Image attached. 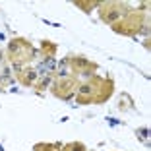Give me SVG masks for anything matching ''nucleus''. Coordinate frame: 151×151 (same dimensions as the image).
<instances>
[{
	"label": "nucleus",
	"mask_w": 151,
	"mask_h": 151,
	"mask_svg": "<svg viewBox=\"0 0 151 151\" xmlns=\"http://www.w3.org/2000/svg\"><path fill=\"white\" fill-rule=\"evenodd\" d=\"M39 76H41V74H37V72L33 70L31 66H23L22 70L16 72V78H18V81H19L22 85H25V87H31V85H35L37 80H39Z\"/></svg>",
	"instance_id": "7"
},
{
	"label": "nucleus",
	"mask_w": 151,
	"mask_h": 151,
	"mask_svg": "<svg viewBox=\"0 0 151 151\" xmlns=\"http://www.w3.org/2000/svg\"><path fill=\"white\" fill-rule=\"evenodd\" d=\"M33 151H62L60 143H37Z\"/></svg>",
	"instance_id": "9"
},
{
	"label": "nucleus",
	"mask_w": 151,
	"mask_h": 151,
	"mask_svg": "<svg viewBox=\"0 0 151 151\" xmlns=\"http://www.w3.org/2000/svg\"><path fill=\"white\" fill-rule=\"evenodd\" d=\"M56 50H58V47L52 43V41H41V54H43L47 60H52L54 56H56Z\"/></svg>",
	"instance_id": "8"
},
{
	"label": "nucleus",
	"mask_w": 151,
	"mask_h": 151,
	"mask_svg": "<svg viewBox=\"0 0 151 151\" xmlns=\"http://www.w3.org/2000/svg\"><path fill=\"white\" fill-rule=\"evenodd\" d=\"M68 66H70V72L72 76H95V72H97L99 64L93 62V60H89V58L85 56H76V54H72V56H68Z\"/></svg>",
	"instance_id": "6"
},
{
	"label": "nucleus",
	"mask_w": 151,
	"mask_h": 151,
	"mask_svg": "<svg viewBox=\"0 0 151 151\" xmlns=\"http://www.w3.org/2000/svg\"><path fill=\"white\" fill-rule=\"evenodd\" d=\"M112 31L118 33V35H126V37H134L139 31H147L145 14L138 12V10H130L120 22H116L112 25Z\"/></svg>",
	"instance_id": "2"
},
{
	"label": "nucleus",
	"mask_w": 151,
	"mask_h": 151,
	"mask_svg": "<svg viewBox=\"0 0 151 151\" xmlns=\"http://www.w3.org/2000/svg\"><path fill=\"white\" fill-rule=\"evenodd\" d=\"M62 151H87V147L83 145L81 142H70L62 147Z\"/></svg>",
	"instance_id": "12"
},
{
	"label": "nucleus",
	"mask_w": 151,
	"mask_h": 151,
	"mask_svg": "<svg viewBox=\"0 0 151 151\" xmlns=\"http://www.w3.org/2000/svg\"><path fill=\"white\" fill-rule=\"evenodd\" d=\"M6 52H8V58H10V62H12L14 68H23L33 58L35 49H33V45L29 43L27 39H23V37H16V39H12L8 43Z\"/></svg>",
	"instance_id": "3"
},
{
	"label": "nucleus",
	"mask_w": 151,
	"mask_h": 151,
	"mask_svg": "<svg viewBox=\"0 0 151 151\" xmlns=\"http://www.w3.org/2000/svg\"><path fill=\"white\" fill-rule=\"evenodd\" d=\"M136 136H138V139H142L143 143H149V128H138L136 130Z\"/></svg>",
	"instance_id": "13"
},
{
	"label": "nucleus",
	"mask_w": 151,
	"mask_h": 151,
	"mask_svg": "<svg viewBox=\"0 0 151 151\" xmlns=\"http://www.w3.org/2000/svg\"><path fill=\"white\" fill-rule=\"evenodd\" d=\"M78 78L76 76H66V78H56L52 85H50V91L56 99H62V101H68L70 97H74L76 91H78Z\"/></svg>",
	"instance_id": "5"
},
{
	"label": "nucleus",
	"mask_w": 151,
	"mask_h": 151,
	"mask_svg": "<svg viewBox=\"0 0 151 151\" xmlns=\"http://www.w3.org/2000/svg\"><path fill=\"white\" fill-rule=\"evenodd\" d=\"M130 10L126 8V4L122 2H101L99 4V18H101L103 23H107V25H114L116 22L124 18L126 14Z\"/></svg>",
	"instance_id": "4"
},
{
	"label": "nucleus",
	"mask_w": 151,
	"mask_h": 151,
	"mask_svg": "<svg viewBox=\"0 0 151 151\" xmlns=\"http://www.w3.org/2000/svg\"><path fill=\"white\" fill-rule=\"evenodd\" d=\"M50 80H52V74L39 76V80H37V83L33 85V87H35V89H39V91H43L45 87H49V85H50Z\"/></svg>",
	"instance_id": "11"
},
{
	"label": "nucleus",
	"mask_w": 151,
	"mask_h": 151,
	"mask_svg": "<svg viewBox=\"0 0 151 151\" xmlns=\"http://www.w3.org/2000/svg\"><path fill=\"white\" fill-rule=\"evenodd\" d=\"M112 91H114V83L111 78L91 76L87 81L78 85L76 103L78 105H103L111 99Z\"/></svg>",
	"instance_id": "1"
},
{
	"label": "nucleus",
	"mask_w": 151,
	"mask_h": 151,
	"mask_svg": "<svg viewBox=\"0 0 151 151\" xmlns=\"http://www.w3.org/2000/svg\"><path fill=\"white\" fill-rule=\"evenodd\" d=\"M78 8H81L85 14H89V12H93L95 8H99V4L101 2H85V0H78V2H74Z\"/></svg>",
	"instance_id": "10"
}]
</instances>
